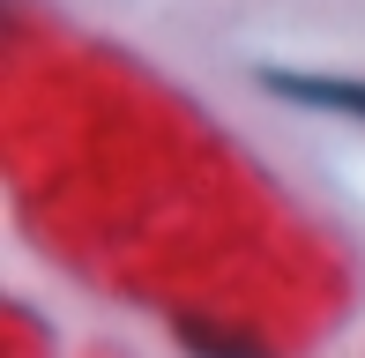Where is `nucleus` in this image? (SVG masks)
Returning a JSON list of instances; mask_svg holds the SVG:
<instances>
[{
    "label": "nucleus",
    "instance_id": "1",
    "mask_svg": "<svg viewBox=\"0 0 365 358\" xmlns=\"http://www.w3.org/2000/svg\"><path fill=\"white\" fill-rule=\"evenodd\" d=\"M261 90L291 97V105H313V112H343V120H365V83H351V75H306V68H261Z\"/></svg>",
    "mask_w": 365,
    "mask_h": 358
},
{
    "label": "nucleus",
    "instance_id": "2",
    "mask_svg": "<svg viewBox=\"0 0 365 358\" xmlns=\"http://www.w3.org/2000/svg\"><path fill=\"white\" fill-rule=\"evenodd\" d=\"M179 336H187V351H194V358H269L261 344H246V336H217L209 321H187Z\"/></svg>",
    "mask_w": 365,
    "mask_h": 358
}]
</instances>
